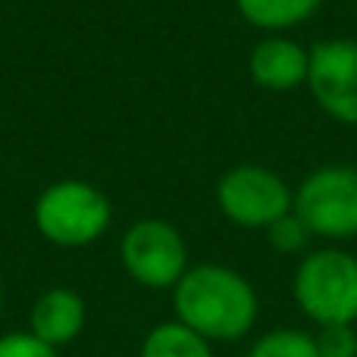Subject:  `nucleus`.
<instances>
[{"label":"nucleus","instance_id":"obj_1","mask_svg":"<svg viewBox=\"0 0 357 357\" xmlns=\"http://www.w3.org/2000/svg\"><path fill=\"white\" fill-rule=\"evenodd\" d=\"M176 320L213 342H238L257 320V291L222 264L188 266L173 289Z\"/></svg>","mask_w":357,"mask_h":357},{"label":"nucleus","instance_id":"obj_2","mask_svg":"<svg viewBox=\"0 0 357 357\" xmlns=\"http://www.w3.org/2000/svg\"><path fill=\"white\" fill-rule=\"evenodd\" d=\"M35 229L56 248H88L110 229L113 207L100 188L82 178H63L38 195Z\"/></svg>","mask_w":357,"mask_h":357},{"label":"nucleus","instance_id":"obj_3","mask_svg":"<svg viewBox=\"0 0 357 357\" xmlns=\"http://www.w3.org/2000/svg\"><path fill=\"white\" fill-rule=\"evenodd\" d=\"M295 301L317 326L357 320V257L339 248L310 251L295 273Z\"/></svg>","mask_w":357,"mask_h":357},{"label":"nucleus","instance_id":"obj_4","mask_svg":"<svg viewBox=\"0 0 357 357\" xmlns=\"http://www.w3.org/2000/svg\"><path fill=\"white\" fill-rule=\"evenodd\" d=\"M291 210L320 238H354L357 235V167L333 163V167L314 169L298 185Z\"/></svg>","mask_w":357,"mask_h":357},{"label":"nucleus","instance_id":"obj_5","mask_svg":"<svg viewBox=\"0 0 357 357\" xmlns=\"http://www.w3.org/2000/svg\"><path fill=\"white\" fill-rule=\"evenodd\" d=\"M123 270L144 289H176L188 273V245L167 220H138L126 229L119 245Z\"/></svg>","mask_w":357,"mask_h":357},{"label":"nucleus","instance_id":"obj_6","mask_svg":"<svg viewBox=\"0 0 357 357\" xmlns=\"http://www.w3.org/2000/svg\"><path fill=\"white\" fill-rule=\"evenodd\" d=\"M216 204L222 216L241 229H266L285 216L295 204V195L285 178L257 163H241L222 173L216 182Z\"/></svg>","mask_w":357,"mask_h":357},{"label":"nucleus","instance_id":"obj_7","mask_svg":"<svg viewBox=\"0 0 357 357\" xmlns=\"http://www.w3.org/2000/svg\"><path fill=\"white\" fill-rule=\"evenodd\" d=\"M307 85L329 116L357 126V41L329 38L314 44Z\"/></svg>","mask_w":357,"mask_h":357},{"label":"nucleus","instance_id":"obj_8","mask_svg":"<svg viewBox=\"0 0 357 357\" xmlns=\"http://www.w3.org/2000/svg\"><path fill=\"white\" fill-rule=\"evenodd\" d=\"M85 323H88L85 298H82L75 289L54 285V289L41 291L38 301L31 304L29 333L60 351L63 345H73V342L85 333Z\"/></svg>","mask_w":357,"mask_h":357},{"label":"nucleus","instance_id":"obj_9","mask_svg":"<svg viewBox=\"0 0 357 357\" xmlns=\"http://www.w3.org/2000/svg\"><path fill=\"white\" fill-rule=\"evenodd\" d=\"M251 79L266 91H291L307 82L310 54L289 38H266L251 54Z\"/></svg>","mask_w":357,"mask_h":357},{"label":"nucleus","instance_id":"obj_10","mask_svg":"<svg viewBox=\"0 0 357 357\" xmlns=\"http://www.w3.org/2000/svg\"><path fill=\"white\" fill-rule=\"evenodd\" d=\"M138 357H213V348L204 335H197L185 323L169 320L144 335Z\"/></svg>","mask_w":357,"mask_h":357},{"label":"nucleus","instance_id":"obj_11","mask_svg":"<svg viewBox=\"0 0 357 357\" xmlns=\"http://www.w3.org/2000/svg\"><path fill=\"white\" fill-rule=\"evenodd\" d=\"M238 13L257 29H291L317 13L323 0H235Z\"/></svg>","mask_w":357,"mask_h":357},{"label":"nucleus","instance_id":"obj_12","mask_svg":"<svg viewBox=\"0 0 357 357\" xmlns=\"http://www.w3.org/2000/svg\"><path fill=\"white\" fill-rule=\"evenodd\" d=\"M248 357H320L314 335L301 329H273L251 345Z\"/></svg>","mask_w":357,"mask_h":357},{"label":"nucleus","instance_id":"obj_13","mask_svg":"<svg viewBox=\"0 0 357 357\" xmlns=\"http://www.w3.org/2000/svg\"><path fill=\"white\" fill-rule=\"evenodd\" d=\"M310 235H314V232H310L307 222H304L295 210H289L285 216H279L276 222H270V226H266V241H270L279 254L304 251V248H307V241H310Z\"/></svg>","mask_w":357,"mask_h":357},{"label":"nucleus","instance_id":"obj_14","mask_svg":"<svg viewBox=\"0 0 357 357\" xmlns=\"http://www.w3.org/2000/svg\"><path fill=\"white\" fill-rule=\"evenodd\" d=\"M320 357H357V333L354 323H335V326H320L314 335Z\"/></svg>","mask_w":357,"mask_h":357},{"label":"nucleus","instance_id":"obj_15","mask_svg":"<svg viewBox=\"0 0 357 357\" xmlns=\"http://www.w3.org/2000/svg\"><path fill=\"white\" fill-rule=\"evenodd\" d=\"M0 357H60V351L25 329V333L0 335Z\"/></svg>","mask_w":357,"mask_h":357},{"label":"nucleus","instance_id":"obj_16","mask_svg":"<svg viewBox=\"0 0 357 357\" xmlns=\"http://www.w3.org/2000/svg\"><path fill=\"white\" fill-rule=\"evenodd\" d=\"M0 310H3V289H0Z\"/></svg>","mask_w":357,"mask_h":357}]
</instances>
